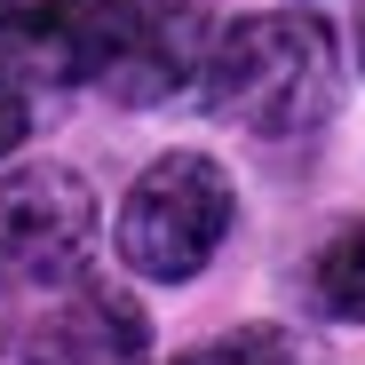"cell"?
Masks as SVG:
<instances>
[{"label": "cell", "mask_w": 365, "mask_h": 365, "mask_svg": "<svg viewBox=\"0 0 365 365\" xmlns=\"http://www.w3.org/2000/svg\"><path fill=\"white\" fill-rule=\"evenodd\" d=\"M191 88L238 135H262V143L318 135L341 111L334 24L318 9H262V16H247V24H230V32L207 40V64H199Z\"/></svg>", "instance_id": "cell-1"}, {"label": "cell", "mask_w": 365, "mask_h": 365, "mask_svg": "<svg viewBox=\"0 0 365 365\" xmlns=\"http://www.w3.org/2000/svg\"><path fill=\"white\" fill-rule=\"evenodd\" d=\"M230 222H238L230 167L207 151H159L119 199V262L151 286H182L222 255Z\"/></svg>", "instance_id": "cell-2"}, {"label": "cell", "mask_w": 365, "mask_h": 365, "mask_svg": "<svg viewBox=\"0 0 365 365\" xmlns=\"http://www.w3.org/2000/svg\"><path fill=\"white\" fill-rule=\"evenodd\" d=\"M207 40H215V0H88L80 80L128 111H151L199 80Z\"/></svg>", "instance_id": "cell-3"}, {"label": "cell", "mask_w": 365, "mask_h": 365, "mask_svg": "<svg viewBox=\"0 0 365 365\" xmlns=\"http://www.w3.org/2000/svg\"><path fill=\"white\" fill-rule=\"evenodd\" d=\"M96 191L80 167H16L0 175V294H56L96 255Z\"/></svg>", "instance_id": "cell-4"}, {"label": "cell", "mask_w": 365, "mask_h": 365, "mask_svg": "<svg viewBox=\"0 0 365 365\" xmlns=\"http://www.w3.org/2000/svg\"><path fill=\"white\" fill-rule=\"evenodd\" d=\"M24 357H143L151 349V318H143V302L135 294H119L103 278H72L64 302L40 318V334L16 341Z\"/></svg>", "instance_id": "cell-5"}, {"label": "cell", "mask_w": 365, "mask_h": 365, "mask_svg": "<svg viewBox=\"0 0 365 365\" xmlns=\"http://www.w3.org/2000/svg\"><path fill=\"white\" fill-rule=\"evenodd\" d=\"M88 0H0V64L24 88H80Z\"/></svg>", "instance_id": "cell-6"}, {"label": "cell", "mask_w": 365, "mask_h": 365, "mask_svg": "<svg viewBox=\"0 0 365 365\" xmlns=\"http://www.w3.org/2000/svg\"><path fill=\"white\" fill-rule=\"evenodd\" d=\"M310 302H318L334 326H365V215L341 222L326 247H318V262H310Z\"/></svg>", "instance_id": "cell-7"}, {"label": "cell", "mask_w": 365, "mask_h": 365, "mask_svg": "<svg viewBox=\"0 0 365 365\" xmlns=\"http://www.w3.org/2000/svg\"><path fill=\"white\" fill-rule=\"evenodd\" d=\"M199 365H230V357H310V341L302 334H278V326H238V334H215L191 349Z\"/></svg>", "instance_id": "cell-8"}, {"label": "cell", "mask_w": 365, "mask_h": 365, "mask_svg": "<svg viewBox=\"0 0 365 365\" xmlns=\"http://www.w3.org/2000/svg\"><path fill=\"white\" fill-rule=\"evenodd\" d=\"M24 135H32V88H24L9 64H0V159H9Z\"/></svg>", "instance_id": "cell-9"}, {"label": "cell", "mask_w": 365, "mask_h": 365, "mask_svg": "<svg viewBox=\"0 0 365 365\" xmlns=\"http://www.w3.org/2000/svg\"><path fill=\"white\" fill-rule=\"evenodd\" d=\"M357 72H365V16H357Z\"/></svg>", "instance_id": "cell-10"}, {"label": "cell", "mask_w": 365, "mask_h": 365, "mask_svg": "<svg viewBox=\"0 0 365 365\" xmlns=\"http://www.w3.org/2000/svg\"><path fill=\"white\" fill-rule=\"evenodd\" d=\"M0 349H9V334H0Z\"/></svg>", "instance_id": "cell-11"}]
</instances>
